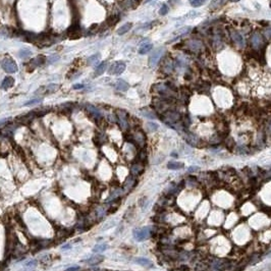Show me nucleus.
I'll return each mask as SVG.
<instances>
[{
	"mask_svg": "<svg viewBox=\"0 0 271 271\" xmlns=\"http://www.w3.org/2000/svg\"><path fill=\"white\" fill-rule=\"evenodd\" d=\"M152 88H153V91L155 93H157L160 96V98L171 100L172 101V99L176 97V92L174 90V88H172V87L167 83L155 84Z\"/></svg>",
	"mask_w": 271,
	"mask_h": 271,
	"instance_id": "1",
	"label": "nucleus"
},
{
	"mask_svg": "<svg viewBox=\"0 0 271 271\" xmlns=\"http://www.w3.org/2000/svg\"><path fill=\"white\" fill-rule=\"evenodd\" d=\"M18 239L12 229L6 231V246H5V257H11L12 251L18 243Z\"/></svg>",
	"mask_w": 271,
	"mask_h": 271,
	"instance_id": "2",
	"label": "nucleus"
},
{
	"mask_svg": "<svg viewBox=\"0 0 271 271\" xmlns=\"http://www.w3.org/2000/svg\"><path fill=\"white\" fill-rule=\"evenodd\" d=\"M0 65H1V67L3 68L5 72H9V73H14L18 70L17 62H15L14 59L9 58V57L2 59L1 61H0Z\"/></svg>",
	"mask_w": 271,
	"mask_h": 271,
	"instance_id": "3",
	"label": "nucleus"
},
{
	"mask_svg": "<svg viewBox=\"0 0 271 271\" xmlns=\"http://www.w3.org/2000/svg\"><path fill=\"white\" fill-rule=\"evenodd\" d=\"M115 115H116V119H117L118 123H119V127L122 128V130L127 131L128 128V125H128V115L127 111L118 109V110H116Z\"/></svg>",
	"mask_w": 271,
	"mask_h": 271,
	"instance_id": "4",
	"label": "nucleus"
},
{
	"mask_svg": "<svg viewBox=\"0 0 271 271\" xmlns=\"http://www.w3.org/2000/svg\"><path fill=\"white\" fill-rule=\"evenodd\" d=\"M134 138V145L141 149H144L146 146V135L142 130H137L135 133L133 134Z\"/></svg>",
	"mask_w": 271,
	"mask_h": 271,
	"instance_id": "5",
	"label": "nucleus"
},
{
	"mask_svg": "<svg viewBox=\"0 0 271 271\" xmlns=\"http://www.w3.org/2000/svg\"><path fill=\"white\" fill-rule=\"evenodd\" d=\"M251 43H252L253 49H255V51H258V50L263 48V46H264V44H265V39L262 34L256 32L251 37Z\"/></svg>",
	"mask_w": 271,
	"mask_h": 271,
	"instance_id": "6",
	"label": "nucleus"
},
{
	"mask_svg": "<svg viewBox=\"0 0 271 271\" xmlns=\"http://www.w3.org/2000/svg\"><path fill=\"white\" fill-rule=\"evenodd\" d=\"M36 117V113L35 111H31L28 112L26 114H22V115H18L14 118V122L17 125H29L34 118Z\"/></svg>",
	"mask_w": 271,
	"mask_h": 271,
	"instance_id": "7",
	"label": "nucleus"
},
{
	"mask_svg": "<svg viewBox=\"0 0 271 271\" xmlns=\"http://www.w3.org/2000/svg\"><path fill=\"white\" fill-rule=\"evenodd\" d=\"M165 52V49L163 48V47H159V48H157L155 51L152 53L151 55H150L149 57V65L151 67H154L156 66L157 63L159 62V60L161 59V57L163 56V54H164Z\"/></svg>",
	"mask_w": 271,
	"mask_h": 271,
	"instance_id": "8",
	"label": "nucleus"
},
{
	"mask_svg": "<svg viewBox=\"0 0 271 271\" xmlns=\"http://www.w3.org/2000/svg\"><path fill=\"white\" fill-rule=\"evenodd\" d=\"M66 36L72 40H75L82 37V31L79 23H73L66 31Z\"/></svg>",
	"mask_w": 271,
	"mask_h": 271,
	"instance_id": "9",
	"label": "nucleus"
},
{
	"mask_svg": "<svg viewBox=\"0 0 271 271\" xmlns=\"http://www.w3.org/2000/svg\"><path fill=\"white\" fill-rule=\"evenodd\" d=\"M134 236L137 241L139 242H143L145 239H149L151 236V230H150L149 227H144L140 228V229H135L134 230Z\"/></svg>",
	"mask_w": 271,
	"mask_h": 271,
	"instance_id": "10",
	"label": "nucleus"
},
{
	"mask_svg": "<svg viewBox=\"0 0 271 271\" xmlns=\"http://www.w3.org/2000/svg\"><path fill=\"white\" fill-rule=\"evenodd\" d=\"M125 67H127V65H125V63L123 61H115L114 63L111 64L108 72L110 75H122V73L125 72Z\"/></svg>",
	"mask_w": 271,
	"mask_h": 271,
	"instance_id": "11",
	"label": "nucleus"
},
{
	"mask_svg": "<svg viewBox=\"0 0 271 271\" xmlns=\"http://www.w3.org/2000/svg\"><path fill=\"white\" fill-rule=\"evenodd\" d=\"M73 233L72 230L66 229V228H61V229L56 231V236H55L54 243L55 244H60L61 242H63L64 239H66L67 238H69Z\"/></svg>",
	"mask_w": 271,
	"mask_h": 271,
	"instance_id": "12",
	"label": "nucleus"
},
{
	"mask_svg": "<svg viewBox=\"0 0 271 271\" xmlns=\"http://www.w3.org/2000/svg\"><path fill=\"white\" fill-rule=\"evenodd\" d=\"M185 140L186 141V143L189 145H191L192 147H200L201 146L202 141L200 140V138L197 135H195L193 133H189L186 131V134L185 135Z\"/></svg>",
	"mask_w": 271,
	"mask_h": 271,
	"instance_id": "13",
	"label": "nucleus"
},
{
	"mask_svg": "<svg viewBox=\"0 0 271 271\" xmlns=\"http://www.w3.org/2000/svg\"><path fill=\"white\" fill-rule=\"evenodd\" d=\"M137 183H138V180H137L136 176L133 174H130L125 178V181L123 183V189H125V191H131L135 188Z\"/></svg>",
	"mask_w": 271,
	"mask_h": 271,
	"instance_id": "14",
	"label": "nucleus"
},
{
	"mask_svg": "<svg viewBox=\"0 0 271 271\" xmlns=\"http://www.w3.org/2000/svg\"><path fill=\"white\" fill-rule=\"evenodd\" d=\"M229 34H230V38H231V40L235 42L236 45H238L239 47H244V45H245L244 39H243V37H242V35L238 32V31H236V30H230Z\"/></svg>",
	"mask_w": 271,
	"mask_h": 271,
	"instance_id": "15",
	"label": "nucleus"
},
{
	"mask_svg": "<svg viewBox=\"0 0 271 271\" xmlns=\"http://www.w3.org/2000/svg\"><path fill=\"white\" fill-rule=\"evenodd\" d=\"M186 44L188 45V48L194 52H199L202 48H204L203 43L199 40H190L186 41Z\"/></svg>",
	"mask_w": 271,
	"mask_h": 271,
	"instance_id": "16",
	"label": "nucleus"
},
{
	"mask_svg": "<svg viewBox=\"0 0 271 271\" xmlns=\"http://www.w3.org/2000/svg\"><path fill=\"white\" fill-rule=\"evenodd\" d=\"M144 171V165L141 162H136L131 167V174L133 175H140Z\"/></svg>",
	"mask_w": 271,
	"mask_h": 271,
	"instance_id": "17",
	"label": "nucleus"
},
{
	"mask_svg": "<svg viewBox=\"0 0 271 271\" xmlns=\"http://www.w3.org/2000/svg\"><path fill=\"white\" fill-rule=\"evenodd\" d=\"M174 61L173 60H171L170 58H167L165 59V61L163 62V65H162V69L164 72L166 73H170L173 72V69H174Z\"/></svg>",
	"mask_w": 271,
	"mask_h": 271,
	"instance_id": "18",
	"label": "nucleus"
},
{
	"mask_svg": "<svg viewBox=\"0 0 271 271\" xmlns=\"http://www.w3.org/2000/svg\"><path fill=\"white\" fill-rule=\"evenodd\" d=\"M31 61H32L33 63L35 64V66L37 67V66H40V65H43L44 63H45V62L47 61V58H46L45 55L40 54V55H38L37 57H35L34 59L31 60Z\"/></svg>",
	"mask_w": 271,
	"mask_h": 271,
	"instance_id": "19",
	"label": "nucleus"
},
{
	"mask_svg": "<svg viewBox=\"0 0 271 271\" xmlns=\"http://www.w3.org/2000/svg\"><path fill=\"white\" fill-rule=\"evenodd\" d=\"M107 65H108V63H107L106 61L101 62V63H100L98 66L96 67L94 77H99V75H103V73L105 72V70H106V68H107Z\"/></svg>",
	"mask_w": 271,
	"mask_h": 271,
	"instance_id": "20",
	"label": "nucleus"
},
{
	"mask_svg": "<svg viewBox=\"0 0 271 271\" xmlns=\"http://www.w3.org/2000/svg\"><path fill=\"white\" fill-rule=\"evenodd\" d=\"M104 260V257L102 255H94L93 257L90 258L89 260H87V263L89 265H97L99 263H101Z\"/></svg>",
	"mask_w": 271,
	"mask_h": 271,
	"instance_id": "21",
	"label": "nucleus"
},
{
	"mask_svg": "<svg viewBox=\"0 0 271 271\" xmlns=\"http://www.w3.org/2000/svg\"><path fill=\"white\" fill-rule=\"evenodd\" d=\"M141 113L144 115L145 117L150 118V119H155V118H157V114L155 113V111H153V110H151L149 108L141 109Z\"/></svg>",
	"mask_w": 271,
	"mask_h": 271,
	"instance_id": "22",
	"label": "nucleus"
},
{
	"mask_svg": "<svg viewBox=\"0 0 271 271\" xmlns=\"http://www.w3.org/2000/svg\"><path fill=\"white\" fill-rule=\"evenodd\" d=\"M115 88H116L118 91L125 92V91H128V89L130 88V86H128V84L125 81H123V80H118V81L116 82V84H115Z\"/></svg>",
	"mask_w": 271,
	"mask_h": 271,
	"instance_id": "23",
	"label": "nucleus"
},
{
	"mask_svg": "<svg viewBox=\"0 0 271 271\" xmlns=\"http://www.w3.org/2000/svg\"><path fill=\"white\" fill-rule=\"evenodd\" d=\"M223 143H224V146L226 147V149L230 150V151L236 148V141L233 140L231 137L225 138L224 140H223Z\"/></svg>",
	"mask_w": 271,
	"mask_h": 271,
	"instance_id": "24",
	"label": "nucleus"
},
{
	"mask_svg": "<svg viewBox=\"0 0 271 271\" xmlns=\"http://www.w3.org/2000/svg\"><path fill=\"white\" fill-rule=\"evenodd\" d=\"M14 85V79L11 77H6L3 81H2L1 87L3 89H9Z\"/></svg>",
	"mask_w": 271,
	"mask_h": 271,
	"instance_id": "25",
	"label": "nucleus"
},
{
	"mask_svg": "<svg viewBox=\"0 0 271 271\" xmlns=\"http://www.w3.org/2000/svg\"><path fill=\"white\" fill-rule=\"evenodd\" d=\"M167 168L171 170H177L183 168V163L177 162V161H170L167 163Z\"/></svg>",
	"mask_w": 271,
	"mask_h": 271,
	"instance_id": "26",
	"label": "nucleus"
},
{
	"mask_svg": "<svg viewBox=\"0 0 271 271\" xmlns=\"http://www.w3.org/2000/svg\"><path fill=\"white\" fill-rule=\"evenodd\" d=\"M118 20H119V15L112 14V15H110L108 18H107L105 23H106V25L108 26V28H109V27H112V26L116 25V23H118Z\"/></svg>",
	"mask_w": 271,
	"mask_h": 271,
	"instance_id": "27",
	"label": "nucleus"
},
{
	"mask_svg": "<svg viewBox=\"0 0 271 271\" xmlns=\"http://www.w3.org/2000/svg\"><path fill=\"white\" fill-rule=\"evenodd\" d=\"M210 264L205 262H199L195 265V270L196 271H209Z\"/></svg>",
	"mask_w": 271,
	"mask_h": 271,
	"instance_id": "28",
	"label": "nucleus"
},
{
	"mask_svg": "<svg viewBox=\"0 0 271 271\" xmlns=\"http://www.w3.org/2000/svg\"><path fill=\"white\" fill-rule=\"evenodd\" d=\"M131 27H133V23H125V25L122 26V27H120L117 30V34H118V35H123V34L128 33V31H130L131 29Z\"/></svg>",
	"mask_w": 271,
	"mask_h": 271,
	"instance_id": "29",
	"label": "nucleus"
},
{
	"mask_svg": "<svg viewBox=\"0 0 271 271\" xmlns=\"http://www.w3.org/2000/svg\"><path fill=\"white\" fill-rule=\"evenodd\" d=\"M58 88H59V85H57V84H50L48 86H45V95L55 93V92L58 90Z\"/></svg>",
	"mask_w": 271,
	"mask_h": 271,
	"instance_id": "30",
	"label": "nucleus"
},
{
	"mask_svg": "<svg viewBox=\"0 0 271 271\" xmlns=\"http://www.w3.org/2000/svg\"><path fill=\"white\" fill-rule=\"evenodd\" d=\"M152 48H153V45H152L151 43L143 44V45H141L140 49H139V53H140V54H146V53H148V52Z\"/></svg>",
	"mask_w": 271,
	"mask_h": 271,
	"instance_id": "31",
	"label": "nucleus"
},
{
	"mask_svg": "<svg viewBox=\"0 0 271 271\" xmlns=\"http://www.w3.org/2000/svg\"><path fill=\"white\" fill-rule=\"evenodd\" d=\"M146 161H147V153L144 149H141V151L139 152L138 156H137V162H141L144 164Z\"/></svg>",
	"mask_w": 271,
	"mask_h": 271,
	"instance_id": "32",
	"label": "nucleus"
},
{
	"mask_svg": "<svg viewBox=\"0 0 271 271\" xmlns=\"http://www.w3.org/2000/svg\"><path fill=\"white\" fill-rule=\"evenodd\" d=\"M137 262H138V264H140V265H142V266H144V267H153V264H152V262L151 261H149V260H147V259H144V258H138V259L136 260Z\"/></svg>",
	"mask_w": 271,
	"mask_h": 271,
	"instance_id": "33",
	"label": "nucleus"
},
{
	"mask_svg": "<svg viewBox=\"0 0 271 271\" xmlns=\"http://www.w3.org/2000/svg\"><path fill=\"white\" fill-rule=\"evenodd\" d=\"M94 141H95V143L97 145H102V144H104L105 141H106V136H105L104 134H97L95 139H94Z\"/></svg>",
	"mask_w": 271,
	"mask_h": 271,
	"instance_id": "34",
	"label": "nucleus"
},
{
	"mask_svg": "<svg viewBox=\"0 0 271 271\" xmlns=\"http://www.w3.org/2000/svg\"><path fill=\"white\" fill-rule=\"evenodd\" d=\"M180 122H181V123H183V128H189V127H190V125H191V117H190V115H189V114H185L183 116H181Z\"/></svg>",
	"mask_w": 271,
	"mask_h": 271,
	"instance_id": "35",
	"label": "nucleus"
},
{
	"mask_svg": "<svg viewBox=\"0 0 271 271\" xmlns=\"http://www.w3.org/2000/svg\"><path fill=\"white\" fill-rule=\"evenodd\" d=\"M221 141H223V140H222V138H221V137H220L219 135H218V133H217L216 135H214L211 139H210L209 143L211 144V145H218Z\"/></svg>",
	"mask_w": 271,
	"mask_h": 271,
	"instance_id": "36",
	"label": "nucleus"
},
{
	"mask_svg": "<svg viewBox=\"0 0 271 271\" xmlns=\"http://www.w3.org/2000/svg\"><path fill=\"white\" fill-rule=\"evenodd\" d=\"M18 54H20V58L26 59V58H28V57H30L33 53H32V51H31V50H29V49H23V50H20V53H18Z\"/></svg>",
	"mask_w": 271,
	"mask_h": 271,
	"instance_id": "37",
	"label": "nucleus"
},
{
	"mask_svg": "<svg viewBox=\"0 0 271 271\" xmlns=\"http://www.w3.org/2000/svg\"><path fill=\"white\" fill-rule=\"evenodd\" d=\"M54 260H55V258L52 256V255H48V256H45L42 258L41 262L44 263V264H52V262H53Z\"/></svg>",
	"mask_w": 271,
	"mask_h": 271,
	"instance_id": "38",
	"label": "nucleus"
},
{
	"mask_svg": "<svg viewBox=\"0 0 271 271\" xmlns=\"http://www.w3.org/2000/svg\"><path fill=\"white\" fill-rule=\"evenodd\" d=\"M146 127H147V130L149 131H155L158 130V125H157V123H154V122H148L146 125Z\"/></svg>",
	"mask_w": 271,
	"mask_h": 271,
	"instance_id": "39",
	"label": "nucleus"
},
{
	"mask_svg": "<svg viewBox=\"0 0 271 271\" xmlns=\"http://www.w3.org/2000/svg\"><path fill=\"white\" fill-rule=\"evenodd\" d=\"M238 153L242 155H246L250 153V149L247 146H239L238 148Z\"/></svg>",
	"mask_w": 271,
	"mask_h": 271,
	"instance_id": "40",
	"label": "nucleus"
},
{
	"mask_svg": "<svg viewBox=\"0 0 271 271\" xmlns=\"http://www.w3.org/2000/svg\"><path fill=\"white\" fill-rule=\"evenodd\" d=\"M259 260H260V255L259 254H254L249 258V263H251V264H256Z\"/></svg>",
	"mask_w": 271,
	"mask_h": 271,
	"instance_id": "41",
	"label": "nucleus"
},
{
	"mask_svg": "<svg viewBox=\"0 0 271 271\" xmlns=\"http://www.w3.org/2000/svg\"><path fill=\"white\" fill-rule=\"evenodd\" d=\"M41 102H42V99H40V98H36V99H33V100H30V101H28L25 105H26V106H32V105L40 104Z\"/></svg>",
	"mask_w": 271,
	"mask_h": 271,
	"instance_id": "42",
	"label": "nucleus"
},
{
	"mask_svg": "<svg viewBox=\"0 0 271 271\" xmlns=\"http://www.w3.org/2000/svg\"><path fill=\"white\" fill-rule=\"evenodd\" d=\"M168 11H169V7H168L166 4H163L161 6V8L159 9L160 15H166L168 14Z\"/></svg>",
	"mask_w": 271,
	"mask_h": 271,
	"instance_id": "43",
	"label": "nucleus"
},
{
	"mask_svg": "<svg viewBox=\"0 0 271 271\" xmlns=\"http://www.w3.org/2000/svg\"><path fill=\"white\" fill-rule=\"evenodd\" d=\"M188 180H189V183H190V186H192L198 185V178H197L196 176L190 175V176H189V178H188Z\"/></svg>",
	"mask_w": 271,
	"mask_h": 271,
	"instance_id": "44",
	"label": "nucleus"
},
{
	"mask_svg": "<svg viewBox=\"0 0 271 271\" xmlns=\"http://www.w3.org/2000/svg\"><path fill=\"white\" fill-rule=\"evenodd\" d=\"M98 59H99V54L93 55V56H91L90 58L88 59V62H89V64H95L96 62L98 61Z\"/></svg>",
	"mask_w": 271,
	"mask_h": 271,
	"instance_id": "45",
	"label": "nucleus"
},
{
	"mask_svg": "<svg viewBox=\"0 0 271 271\" xmlns=\"http://www.w3.org/2000/svg\"><path fill=\"white\" fill-rule=\"evenodd\" d=\"M205 1H206V0H193V1H192V5H193L194 7H199V6H201Z\"/></svg>",
	"mask_w": 271,
	"mask_h": 271,
	"instance_id": "46",
	"label": "nucleus"
},
{
	"mask_svg": "<svg viewBox=\"0 0 271 271\" xmlns=\"http://www.w3.org/2000/svg\"><path fill=\"white\" fill-rule=\"evenodd\" d=\"M59 57L58 56H55V55H51V56H49V58L47 59V61L49 62V63H52V62H55L56 60H58Z\"/></svg>",
	"mask_w": 271,
	"mask_h": 271,
	"instance_id": "47",
	"label": "nucleus"
},
{
	"mask_svg": "<svg viewBox=\"0 0 271 271\" xmlns=\"http://www.w3.org/2000/svg\"><path fill=\"white\" fill-rule=\"evenodd\" d=\"M98 29H99V26L97 25V23H94V25H92L90 28H89V31H90V32H97V31H98Z\"/></svg>",
	"mask_w": 271,
	"mask_h": 271,
	"instance_id": "48",
	"label": "nucleus"
},
{
	"mask_svg": "<svg viewBox=\"0 0 271 271\" xmlns=\"http://www.w3.org/2000/svg\"><path fill=\"white\" fill-rule=\"evenodd\" d=\"M192 30L191 27H185L183 28L181 30H180V34H181V35H183V34H186L188 32H190V31Z\"/></svg>",
	"mask_w": 271,
	"mask_h": 271,
	"instance_id": "49",
	"label": "nucleus"
},
{
	"mask_svg": "<svg viewBox=\"0 0 271 271\" xmlns=\"http://www.w3.org/2000/svg\"><path fill=\"white\" fill-rule=\"evenodd\" d=\"M189 270H190V267H189L188 265H186V264H183L180 267V269H178V271H189Z\"/></svg>",
	"mask_w": 271,
	"mask_h": 271,
	"instance_id": "50",
	"label": "nucleus"
},
{
	"mask_svg": "<svg viewBox=\"0 0 271 271\" xmlns=\"http://www.w3.org/2000/svg\"><path fill=\"white\" fill-rule=\"evenodd\" d=\"M264 35L265 36H267L268 38H271V27H269V28H267L266 30H265V32H264Z\"/></svg>",
	"mask_w": 271,
	"mask_h": 271,
	"instance_id": "51",
	"label": "nucleus"
},
{
	"mask_svg": "<svg viewBox=\"0 0 271 271\" xmlns=\"http://www.w3.org/2000/svg\"><path fill=\"white\" fill-rule=\"evenodd\" d=\"M188 171H189V173H193L194 171H199V167H197V166H192V167L189 168Z\"/></svg>",
	"mask_w": 271,
	"mask_h": 271,
	"instance_id": "52",
	"label": "nucleus"
},
{
	"mask_svg": "<svg viewBox=\"0 0 271 271\" xmlns=\"http://www.w3.org/2000/svg\"><path fill=\"white\" fill-rule=\"evenodd\" d=\"M6 267H7L6 262H0V271H4Z\"/></svg>",
	"mask_w": 271,
	"mask_h": 271,
	"instance_id": "53",
	"label": "nucleus"
},
{
	"mask_svg": "<svg viewBox=\"0 0 271 271\" xmlns=\"http://www.w3.org/2000/svg\"><path fill=\"white\" fill-rule=\"evenodd\" d=\"M147 201V198L146 197H143V198H142L140 201H139V205H140L141 207H144L145 206V202Z\"/></svg>",
	"mask_w": 271,
	"mask_h": 271,
	"instance_id": "54",
	"label": "nucleus"
},
{
	"mask_svg": "<svg viewBox=\"0 0 271 271\" xmlns=\"http://www.w3.org/2000/svg\"><path fill=\"white\" fill-rule=\"evenodd\" d=\"M82 88H84V86L81 85V84H78V85L73 86V89H75V90H78V89H82Z\"/></svg>",
	"mask_w": 271,
	"mask_h": 271,
	"instance_id": "55",
	"label": "nucleus"
},
{
	"mask_svg": "<svg viewBox=\"0 0 271 271\" xmlns=\"http://www.w3.org/2000/svg\"><path fill=\"white\" fill-rule=\"evenodd\" d=\"M171 156H174V157H177V155H176V153H173V152H172V153H171Z\"/></svg>",
	"mask_w": 271,
	"mask_h": 271,
	"instance_id": "56",
	"label": "nucleus"
},
{
	"mask_svg": "<svg viewBox=\"0 0 271 271\" xmlns=\"http://www.w3.org/2000/svg\"><path fill=\"white\" fill-rule=\"evenodd\" d=\"M230 1H233V2H238V1H239V0H230Z\"/></svg>",
	"mask_w": 271,
	"mask_h": 271,
	"instance_id": "57",
	"label": "nucleus"
},
{
	"mask_svg": "<svg viewBox=\"0 0 271 271\" xmlns=\"http://www.w3.org/2000/svg\"><path fill=\"white\" fill-rule=\"evenodd\" d=\"M150 1H152V0H145V2H150Z\"/></svg>",
	"mask_w": 271,
	"mask_h": 271,
	"instance_id": "58",
	"label": "nucleus"
},
{
	"mask_svg": "<svg viewBox=\"0 0 271 271\" xmlns=\"http://www.w3.org/2000/svg\"><path fill=\"white\" fill-rule=\"evenodd\" d=\"M270 8H271V2H270Z\"/></svg>",
	"mask_w": 271,
	"mask_h": 271,
	"instance_id": "59",
	"label": "nucleus"
}]
</instances>
